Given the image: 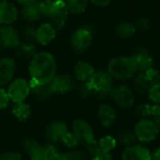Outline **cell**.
<instances>
[{
  "label": "cell",
  "mask_w": 160,
  "mask_h": 160,
  "mask_svg": "<svg viewBox=\"0 0 160 160\" xmlns=\"http://www.w3.org/2000/svg\"><path fill=\"white\" fill-rule=\"evenodd\" d=\"M56 36L57 29L50 23H45L36 29L35 41L41 45H48L56 39Z\"/></svg>",
  "instance_id": "d6986e66"
},
{
  "label": "cell",
  "mask_w": 160,
  "mask_h": 160,
  "mask_svg": "<svg viewBox=\"0 0 160 160\" xmlns=\"http://www.w3.org/2000/svg\"><path fill=\"white\" fill-rule=\"evenodd\" d=\"M110 97L115 105L122 109H129L135 104V92L126 84L114 86Z\"/></svg>",
  "instance_id": "52a82bcc"
},
{
  "label": "cell",
  "mask_w": 160,
  "mask_h": 160,
  "mask_svg": "<svg viewBox=\"0 0 160 160\" xmlns=\"http://www.w3.org/2000/svg\"><path fill=\"white\" fill-rule=\"evenodd\" d=\"M22 16L27 22L34 23L42 20L46 16V4L45 0H35V1L25 5L22 10Z\"/></svg>",
  "instance_id": "8fae6325"
},
{
  "label": "cell",
  "mask_w": 160,
  "mask_h": 160,
  "mask_svg": "<svg viewBox=\"0 0 160 160\" xmlns=\"http://www.w3.org/2000/svg\"><path fill=\"white\" fill-rule=\"evenodd\" d=\"M152 105L147 103L140 104L135 109V116L138 120L150 118L152 116Z\"/></svg>",
  "instance_id": "1f68e13d"
},
{
  "label": "cell",
  "mask_w": 160,
  "mask_h": 160,
  "mask_svg": "<svg viewBox=\"0 0 160 160\" xmlns=\"http://www.w3.org/2000/svg\"><path fill=\"white\" fill-rule=\"evenodd\" d=\"M107 71L113 77V79L119 80V81H126L133 78L138 72L137 66L131 56H121L112 58L108 65Z\"/></svg>",
  "instance_id": "7a4b0ae2"
},
{
  "label": "cell",
  "mask_w": 160,
  "mask_h": 160,
  "mask_svg": "<svg viewBox=\"0 0 160 160\" xmlns=\"http://www.w3.org/2000/svg\"><path fill=\"white\" fill-rule=\"evenodd\" d=\"M10 98L8 96L7 91L0 87V110L6 108L10 104Z\"/></svg>",
  "instance_id": "60d3db41"
},
{
  "label": "cell",
  "mask_w": 160,
  "mask_h": 160,
  "mask_svg": "<svg viewBox=\"0 0 160 160\" xmlns=\"http://www.w3.org/2000/svg\"><path fill=\"white\" fill-rule=\"evenodd\" d=\"M21 42L18 30L11 25H4L0 28V45L4 48H16Z\"/></svg>",
  "instance_id": "4fadbf2b"
},
{
  "label": "cell",
  "mask_w": 160,
  "mask_h": 160,
  "mask_svg": "<svg viewBox=\"0 0 160 160\" xmlns=\"http://www.w3.org/2000/svg\"><path fill=\"white\" fill-rule=\"evenodd\" d=\"M131 58H133L137 66L138 72H143L149 68L152 67L153 65V58L146 47H143V46L137 47L133 51Z\"/></svg>",
  "instance_id": "5bb4252c"
},
{
  "label": "cell",
  "mask_w": 160,
  "mask_h": 160,
  "mask_svg": "<svg viewBox=\"0 0 160 160\" xmlns=\"http://www.w3.org/2000/svg\"><path fill=\"white\" fill-rule=\"evenodd\" d=\"M55 94H65L75 88V78L68 73H56L50 81Z\"/></svg>",
  "instance_id": "7c38bea8"
},
{
  "label": "cell",
  "mask_w": 160,
  "mask_h": 160,
  "mask_svg": "<svg viewBox=\"0 0 160 160\" xmlns=\"http://www.w3.org/2000/svg\"><path fill=\"white\" fill-rule=\"evenodd\" d=\"M47 152V160H88L89 155L77 150H71L68 152H60L54 144L45 145Z\"/></svg>",
  "instance_id": "30bf717a"
},
{
  "label": "cell",
  "mask_w": 160,
  "mask_h": 160,
  "mask_svg": "<svg viewBox=\"0 0 160 160\" xmlns=\"http://www.w3.org/2000/svg\"><path fill=\"white\" fill-rule=\"evenodd\" d=\"M18 17L17 8L9 1L0 2V24L11 25Z\"/></svg>",
  "instance_id": "7402d4cb"
},
{
  "label": "cell",
  "mask_w": 160,
  "mask_h": 160,
  "mask_svg": "<svg viewBox=\"0 0 160 160\" xmlns=\"http://www.w3.org/2000/svg\"><path fill=\"white\" fill-rule=\"evenodd\" d=\"M137 32V28L135 27V24L127 21L120 22L116 28H115V33L116 35L122 40H127L132 38Z\"/></svg>",
  "instance_id": "d4e9b609"
},
{
  "label": "cell",
  "mask_w": 160,
  "mask_h": 160,
  "mask_svg": "<svg viewBox=\"0 0 160 160\" xmlns=\"http://www.w3.org/2000/svg\"><path fill=\"white\" fill-rule=\"evenodd\" d=\"M97 117L99 122L107 128L111 127L117 121L118 115L116 109L108 104H103L99 107Z\"/></svg>",
  "instance_id": "ffe728a7"
},
{
  "label": "cell",
  "mask_w": 160,
  "mask_h": 160,
  "mask_svg": "<svg viewBox=\"0 0 160 160\" xmlns=\"http://www.w3.org/2000/svg\"><path fill=\"white\" fill-rule=\"evenodd\" d=\"M135 27H136L137 30H139L141 32H147L151 29L152 23H151L150 19H148L147 17H139L136 21Z\"/></svg>",
  "instance_id": "8d00e7d4"
},
{
  "label": "cell",
  "mask_w": 160,
  "mask_h": 160,
  "mask_svg": "<svg viewBox=\"0 0 160 160\" xmlns=\"http://www.w3.org/2000/svg\"><path fill=\"white\" fill-rule=\"evenodd\" d=\"M16 56L22 59L30 60L38 52L37 47L32 42H21L18 46L15 48Z\"/></svg>",
  "instance_id": "cb8c5ba5"
},
{
  "label": "cell",
  "mask_w": 160,
  "mask_h": 160,
  "mask_svg": "<svg viewBox=\"0 0 160 160\" xmlns=\"http://www.w3.org/2000/svg\"><path fill=\"white\" fill-rule=\"evenodd\" d=\"M143 74L150 84L157 82L160 80V72L157 69H155L153 67H151L148 70H146L145 72H143Z\"/></svg>",
  "instance_id": "d590c367"
},
{
  "label": "cell",
  "mask_w": 160,
  "mask_h": 160,
  "mask_svg": "<svg viewBox=\"0 0 160 160\" xmlns=\"http://www.w3.org/2000/svg\"><path fill=\"white\" fill-rule=\"evenodd\" d=\"M138 141L142 143H149L153 141L159 134V129L155 122L150 119H140L136 123L133 131Z\"/></svg>",
  "instance_id": "8992f818"
},
{
  "label": "cell",
  "mask_w": 160,
  "mask_h": 160,
  "mask_svg": "<svg viewBox=\"0 0 160 160\" xmlns=\"http://www.w3.org/2000/svg\"><path fill=\"white\" fill-rule=\"evenodd\" d=\"M98 146L107 152H111L112 150H114L117 146V140L115 138L111 137V136H105L102 138H100V140L97 142Z\"/></svg>",
  "instance_id": "d6a6232c"
},
{
  "label": "cell",
  "mask_w": 160,
  "mask_h": 160,
  "mask_svg": "<svg viewBox=\"0 0 160 160\" xmlns=\"http://www.w3.org/2000/svg\"><path fill=\"white\" fill-rule=\"evenodd\" d=\"M68 131V126L65 122L61 121H54L46 126L44 130V136L50 142L56 143L61 141L63 136Z\"/></svg>",
  "instance_id": "e0dca14e"
},
{
  "label": "cell",
  "mask_w": 160,
  "mask_h": 160,
  "mask_svg": "<svg viewBox=\"0 0 160 160\" xmlns=\"http://www.w3.org/2000/svg\"><path fill=\"white\" fill-rule=\"evenodd\" d=\"M23 147L31 160H47L45 146L40 144L36 139L25 138L23 139Z\"/></svg>",
  "instance_id": "9a60e30c"
},
{
  "label": "cell",
  "mask_w": 160,
  "mask_h": 160,
  "mask_svg": "<svg viewBox=\"0 0 160 160\" xmlns=\"http://www.w3.org/2000/svg\"><path fill=\"white\" fill-rule=\"evenodd\" d=\"M1 48H2V47H1V45H0V52H1Z\"/></svg>",
  "instance_id": "bcb514c9"
},
{
  "label": "cell",
  "mask_w": 160,
  "mask_h": 160,
  "mask_svg": "<svg viewBox=\"0 0 160 160\" xmlns=\"http://www.w3.org/2000/svg\"><path fill=\"white\" fill-rule=\"evenodd\" d=\"M65 3L71 13L81 14L86 11L89 0H66Z\"/></svg>",
  "instance_id": "83f0119b"
},
{
  "label": "cell",
  "mask_w": 160,
  "mask_h": 160,
  "mask_svg": "<svg viewBox=\"0 0 160 160\" xmlns=\"http://www.w3.org/2000/svg\"><path fill=\"white\" fill-rule=\"evenodd\" d=\"M8 96L11 101L15 103L25 102L28 96L30 94V85L29 82L23 78H17L15 80H12L8 90Z\"/></svg>",
  "instance_id": "9c48e42d"
},
{
  "label": "cell",
  "mask_w": 160,
  "mask_h": 160,
  "mask_svg": "<svg viewBox=\"0 0 160 160\" xmlns=\"http://www.w3.org/2000/svg\"><path fill=\"white\" fill-rule=\"evenodd\" d=\"M29 85H30V93H32L38 100L43 101L55 95L50 82L38 83L30 79Z\"/></svg>",
  "instance_id": "603a6c76"
},
{
  "label": "cell",
  "mask_w": 160,
  "mask_h": 160,
  "mask_svg": "<svg viewBox=\"0 0 160 160\" xmlns=\"http://www.w3.org/2000/svg\"><path fill=\"white\" fill-rule=\"evenodd\" d=\"M151 160H160V146L156 147L151 152Z\"/></svg>",
  "instance_id": "7bdbcfd3"
},
{
  "label": "cell",
  "mask_w": 160,
  "mask_h": 160,
  "mask_svg": "<svg viewBox=\"0 0 160 160\" xmlns=\"http://www.w3.org/2000/svg\"><path fill=\"white\" fill-rule=\"evenodd\" d=\"M61 141L68 148H75L79 144V141H78L77 138L75 137V135L69 131L63 136Z\"/></svg>",
  "instance_id": "e575fe53"
},
{
  "label": "cell",
  "mask_w": 160,
  "mask_h": 160,
  "mask_svg": "<svg viewBox=\"0 0 160 160\" xmlns=\"http://www.w3.org/2000/svg\"><path fill=\"white\" fill-rule=\"evenodd\" d=\"M87 149L90 154L92 155L91 160H112V154L110 153V152L102 150L98 146V143L95 145L90 146Z\"/></svg>",
  "instance_id": "f1b7e54d"
},
{
  "label": "cell",
  "mask_w": 160,
  "mask_h": 160,
  "mask_svg": "<svg viewBox=\"0 0 160 160\" xmlns=\"http://www.w3.org/2000/svg\"><path fill=\"white\" fill-rule=\"evenodd\" d=\"M46 16L50 24L59 31L64 28L68 18V8L63 0H45Z\"/></svg>",
  "instance_id": "277c9868"
},
{
  "label": "cell",
  "mask_w": 160,
  "mask_h": 160,
  "mask_svg": "<svg viewBox=\"0 0 160 160\" xmlns=\"http://www.w3.org/2000/svg\"><path fill=\"white\" fill-rule=\"evenodd\" d=\"M152 120L157 125L160 131V103L152 105Z\"/></svg>",
  "instance_id": "ab89813d"
},
{
  "label": "cell",
  "mask_w": 160,
  "mask_h": 160,
  "mask_svg": "<svg viewBox=\"0 0 160 160\" xmlns=\"http://www.w3.org/2000/svg\"><path fill=\"white\" fill-rule=\"evenodd\" d=\"M93 41V31L90 27H81L77 28L71 36L70 43L72 50L76 53L87 51Z\"/></svg>",
  "instance_id": "5b68a950"
},
{
  "label": "cell",
  "mask_w": 160,
  "mask_h": 160,
  "mask_svg": "<svg viewBox=\"0 0 160 160\" xmlns=\"http://www.w3.org/2000/svg\"><path fill=\"white\" fill-rule=\"evenodd\" d=\"M31 80L38 83H48L57 73V61L54 56L46 51L37 53L28 66Z\"/></svg>",
  "instance_id": "6da1fadb"
},
{
  "label": "cell",
  "mask_w": 160,
  "mask_h": 160,
  "mask_svg": "<svg viewBox=\"0 0 160 160\" xmlns=\"http://www.w3.org/2000/svg\"><path fill=\"white\" fill-rule=\"evenodd\" d=\"M116 140H117V143H119L124 147H128V146L135 144L138 139H137L134 132L129 131V130H123L118 134Z\"/></svg>",
  "instance_id": "f546056e"
},
{
  "label": "cell",
  "mask_w": 160,
  "mask_h": 160,
  "mask_svg": "<svg viewBox=\"0 0 160 160\" xmlns=\"http://www.w3.org/2000/svg\"><path fill=\"white\" fill-rule=\"evenodd\" d=\"M95 72L94 67L88 61H79L74 65L73 77L79 82H88Z\"/></svg>",
  "instance_id": "44dd1931"
},
{
  "label": "cell",
  "mask_w": 160,
  "mask_h": 160,
  "mask_svg": "<svg viewBox=\"0 0 160 160\" xmlns=\"http://www.w3.org/2000/svg\"><path fill=\"white\" fill-rule=\"evenodd\" d=\"M89 1L97 7H108L112 0H89Z\"/></svg>",
  "instance_id": "b9f144b4"
},
{
  "label": "cell",
  "mask_w": 160,
  "mask_h": 160,
  "mask_svg": "<svg viewBox=\"0 0 160 160\" xmlns=\"http://www.w3.org/2000/svg\"><path fill=\"white\" fill-rule=\"evenodd\" d=\"M20 33V37L21 39L24 40V42H32L33 41H35V33H36V29L31 27V26H25Z\"/></svg>",
  "instance_id": "836d02e7"
},
{
  "label": "cell",
  "mask_w": 160,
  "mask_h": 160,
  "mask_svg": "<svg viewBox=\"0 0 160 160\" xmlns=\"http://www.w3.org/2000/svg\"><path fill=\"white\" fill-rule=\"evenodd\" d=\"M16 1L18 2V3H20L21 5H28V4H29V3H31V2H33V1H35V0H16Z\"/></svg>",
  "instance_id": "ee69618b"
},
{
  "label": "cell",
  "mask_w": 160,
  "mask_h": 160,
  "mask_svg": "<svg viewBox=\"0 0 160 160\" xmlns=\"http://www.w3.org/2000/svg\"><path fill=\"white\" fill-rule=\"evenodd\" d=\"M122 160H151V151L143 145L133 144L122 151Z\"/></svg>",
  "instance_id": "2e32d148"
},
{
  "label": "cell",
  "mask_w": 160,
  "mask_h": 160,
  "mask_svg": "<svg viewBox=\"0 0 160 160\" xmlns=\"http://www.w3.org/2000/svg\"><path fill=\"white\" fill-rule=\"evenodd\" d=\"M76 91L78 95L82 98H88L92 94V89L88 82H80V84L76 87Z\"/></svg>",
  "instance_id": "74e56055"
},
{
  "label": "cell",
  "mask_w": 160,
  "mask_h": 160,
  "mask_svg": "<svg viewBox=\"0 0 160 160\" xmlns=\"http://www.w3.org/2000/svg\"><path fill=\"white\" fill-rule=\"evenodd\" d=\"M73 134L77 138L79 143H82L87 148L97 144L93 130L92 126L82 119H76L72 123Z\"/></svg>",
  "instance_id": "ba28073f"
},
{
  "label": "cell",
  "mask_w": 160,
  "mask_h": 160,
  "mask_svg": "<svg viewBox=\"0 0 160 160\" xmlns=\"http://www.w3.org/2000/svg\"><path fill=\"white\" fill-rule=\"evenodd\" d=\"M92 94L98 99L104 100L110 97L114 87V79L108 71H95L92 77L88 81Z\"/></svg>",
  "instance_id": "3957f363"
},
{
  "label": "cell",
  "mask_w": 160,
  "mask_h": 160,
  "mask_svg": "<svg viewBox=\"0 0 160 160\" xmlns=\"http://www.w3.org/2000/svg\"><path fill=\"white\" fill-rule=\"evenodd\" d=\"M1 1H8V0H0V2H1Z\"/></svg>",
  "instance_id": "f6af8a7d"
},
{
  "label": "cell",
  "mask_w": 160,
  "mask_h": 160,
  "mask_svg": "<svg viewBox=\"0 0 160 160\" xmlns=\"http://www.w3.org/2000/svg\"><path fill=\"white\" fill-rule=\"evenodd\" d=\"M0 160H22V154L18 152L8 151L0 154Z\"/></svg>",
  "instance_id": "f35d334b"
},
{
  "label": "cell",
  "mask_w": 160,
  "mask_h": 160,
  "mask_svg": "<svg viewBox=\"0 0 160 160\" xmlns=\"http://www.w3.org/2000/svg\"><path fill=\"white\" fill-rule=\"evenodd\" d=\"M16 72V63L11 58H0V87L11 83Z\"/></svg>",
  "instance_id": "ac0fdd59"
},
{
  "label": "cell",
  "mask_w": 160,
  "mask_h": 160,
  "mask_svg": "<svg viewBox=\"0 0 160 160\" xmlns=\"http://www.w3.org/2000/svg\"><path fill=\"white\" fill-rule=\"evenodd\" d=\"M150 83L148 80L145 78L143 72H138V74L134 75L133 78V92L137 93L138 95H144L147 94V92L149 90Z\"/></svg>",
  "instance_id": "484cf974"
},
{
  "label": "cell",
  "mask_w": 160,
  "mask_h": 160,
  "mask_svg": "<svg viewBox=\"0 0 160 160\" xmlns=\"http://www.w3.org/2000/svg\"><path fill=\"white\" fill-rule=\"evenodd\" d=\"M149 100L153 104L160 103V80L157 82L150 84L149 90L147 92Z\"/></svg>",
  "instance_id": "4dcf8cb0"
},
{
  "label": "cell",
  "mask_w": 160,
  "mask_h": 160,
  "mask_svg": "<svg viewBox=\"0 0 160 160\" xmlns=\"http://www.w3.org/2000/svg\"><path fill=\"white\" fill-rule=\"evenodd\" d=\"M12 114L18 121L26 122L31 117L32 110L30 106L25 102L15 103V105L12 108Z\"/></svg>",
  "instance_id": "4316f807"
}]
</instances>
